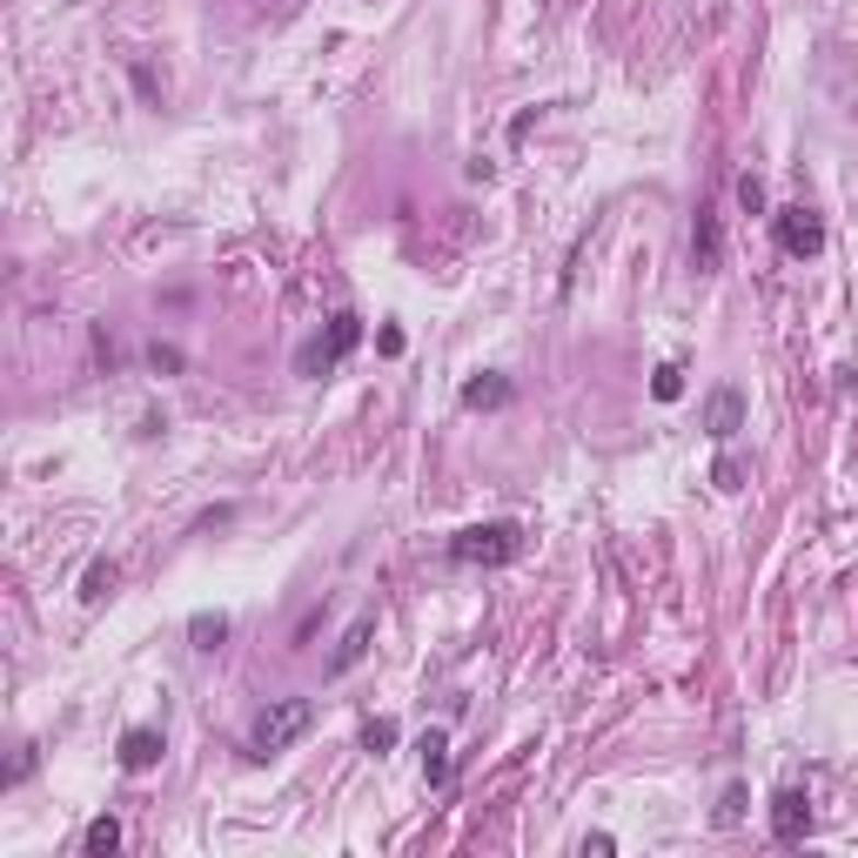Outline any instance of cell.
Returning <instances> with one entry per match:
<instances>
[{"instance_id":"1","label":"cell","mask_w":858,"mask_h":858,"mask_svg":"<svg viewBox=\"0 0 858 858\" xmlns=\"http://www.w3.org/2000/svg\"><path fill=\"white\" fill-rule=\"evenodd\" d=\"M523 557V523L497 517V523H469L450 536V564H469V570H497V564H517Z\"/></svg>"},{"instance_id":"2","label":"cell","mask_w":858,"mask_h":858,"mask_svg":"<svg viewBox=\"0 0 858 858\" xmlns=\"http://www.w3.org/2000/svg\"><path fill=\"white\" fill-rule=\"evenodd\" d=\"M309 724H315L309 697H276V705H262V718L248 731V758H276V751H289L295 738H309Z\"/></svg>"},{"instance_id":"3","label":"cell","mask_w":858,"mask_h":858,"mask_svg":"<svg viewBox=\"0 0 858 858\" xmlns=\"http://www.w3.org/2000/svg\"><path fill=\"white\" fill-rule=\"evenodd\" d=\"M362 343V315L356 309H343V315H329V336H315V343H302V356H295V375H329L349 349Z\"/></svg>"},{"instance_id":"4","label":"cell","mask_w":858,"mask_h":858,"mask_svg":"<svg viewBox=\"0 0 858 858\" xmlns=\"http://www.w3.org/2000/svg\"><path fill=\"white\" fill-rule=\"evenodd\" d=\"M772 235H778V248H785V255H798V262L825 248V222H819V208H804V201L772 215Z\"/></svg>"},{"instance_id":"5","label":"cell","mask_w":858,"mask_h":858,"mask_svg":"<svg viewBox=\"0 0 858 858\" xmlns=\"http://www.w3.org/2000/svg\"><path fill=\"white\" fill-rule=\"evenodd\" d=\"M804 832H812V798H804L798 785H785L772 798V838L778 845H804Z\"/></svg>"},{"instance_id":"6","label":"cell","mask_w":858,"mask_h":858,"mask_svg":"<svg viewBox=\"0 0 858 858\" xmlns=\"http://www.w3.org/2000/svg\"><path fill=\"white\" fill-rule=\"evenodd\" d=\"M691 268H697V276H718V268H724V222H718V208H697V222H691Z\"/></svg>"},{"instance_id":"7","label":"cell","mask_w":858,"mask_h":858,"mask_svg":"<svg viewBox=\"0 0 858 858\" xmlns=\"http://www.w3.org/2000/svg\"><path fill=\"white\" fill-rule=\"evenodd\" d=\"M161 751H169V738H161L154 724L121 731V772H154V765H161Z\"/></svg>"},{"instance_id":"8","label":"cell","mask_w":858,"mask_h":858,"mask_svg":"<svg viewBox=\"0 0 858 858\" xmlns=\"http://www.w3.org/2000/svg\"><path fill=\"white\" fill-rule=\"evenodd\" d=\"M510 396H517V383H510L503 369H476L469 383H463V409H503Z\"/></svg>"},{"instance_id":"9","label":"cell","mask_w":858,"mask_h":858,"mask_svg":"<svg viewBox=\"0 0 858 858\" xmlns=\"http://www.w3.org/2000/svg\"><path fill=\"white\" fill-rule=\"evenodd\" d=\"M705 429H711L718 443H731L738 429H744V390H731V383H724V390L711 396V409H705Z\"/></svg>"},{"instance_id":"10","label":"cell","mask_w":858,"mask_h":858,"mask_svg":"<svg viewBox=\"0 0 858 858\" xmlns=\"http://www.w3.org/2000/svg\"><path fill=\"white\" fill-rule=\"evenodd\" d=\"M369 637H375V617H369V611H362V617H356V624H349V630H343V644H336V658H329V671H336V677H343V671H356V664H362V651H369Z\"/></svg>"},{"instance_id":"11","label":"cell","mask_w":858,"mask_h":858,"mask_svg":"<svg viewBox=\"0 0 858 858\" xmlns=\"http://www.w3.org/2000/svg\"><path fill=\"white\" fill-rule=\"evenodd\" d=\"M416 751H422V778L443 791V785H450V772H456V765H450V738H443V731H422V744H416Z\"/></svg>"},{"instance_id":"12","label":"cell","mask_w":858,"mask_h":858,"mask_svg":"<svg viewBox=\"0 0 858 858\" xmlns=\"http://www.w3.org/2000/svg\"><path fill=\"white\" fill-rule=\"evenodd\" d=\"M188 637H195V651H222V644H229V617L222 611H195Z\"/></svg>"},{"instance_id":"13","label":"cell","mask_w":858,"mask_h":858,"mask_svg":"<svg viewBox=\"0 0 858 858\" xmlns=\"http://www.w3.org/2000/svg\"><path fill=\"white\" fill-rule=\"evenodd\" d=\"M115 557H94L88 564V577H81V604H101V598H115Z\"/></svg>"},{"instance_id":"14","label":"cell","mask_w":858,"mask_h":858,"mask_svg":"<svg viewBox=\"0 0 858 858\" xmlns=\"http://www.w3.org/2000/svg\"><path fill=\"white\" fill-rule=\"evenodd\" d=\"M81 851H88V858L121 851V825H115V819H88V832H81Z\"/></svg>"},{"instance_id":"15","label":"cell","mask_w":858,"mask_h":858,"mask_svg":"<svg viewBox=\"0 0 858 858\" xmlns=\"http://www.w3.org/2000/svg\"><path fill=\"white\" fill-rule=\"evenodd\" d=\"M396 738H403V731H396V718H369V724H362V751H369V758H383V751H390Z\"/></svg>"},{"instance_id":"16","label":"cell","mask_w":858,"mask_h":858,"mask_svg":"<svg viewBox=\"0 0 858 858\" xmlns=\"http://www.w3.org/2000/svg\"><path fill=\"white\" fill-rule=\"evenodd\" d=\"M651 396H658V403H677V396H684V369H677V362H658Z\"/></svg>"},{"instance_id":"17","label":"cell","mask_w":858,"mask_h":858,"mask_svg":"<svg viewBox=\"0 0 858 858\" xmlns=\"http://www.w3.org/2000/svg\"><path fill=\"white\" fill-rule=\"evenodd\" d=\"M744 804H751V791H744V785H724V798H718V812H711V819H718V825H738V819H744Z\"/></svg>"},{"instance_id":"18","label":"cell","mask_w":858,"mask_h":858,"mask_svg":"<svg viewBox=\"0 0 858 858\" xmlns=\"http://www.w3.org/2000/svg\"><path fill=\"white\" fill-rule=\"evenodd\" d=\"M738 208L744 215H765V182L758 175H738Z\"/></svg>"},{"instance_id":"19","label":"cell","mask_w":858,"mask_h":858,"mask_svg":"<svg viewBox=\"0 0 858 858\" xmlns=\"http://www.w3.org/2000/svg\"><path fill=\"white\" fill-rule=\"evenodd\" d=\"M148 369H169V375H175V369H182V349H169V343H148Z\"/></svg>"},{"instance_id":"20","label":"cell","mask_w":858,"mask_h":858,"mask_svg":"<svg viewBox=\"0 0 858 858\" xmlns=\"http://www.w3.org/2000/svg\"><path fill=\"white\" fill-rule=\"evenodd\" d=\"M375 349H383V356H403V329H375Z\"/></svg>"}]
</instances>
